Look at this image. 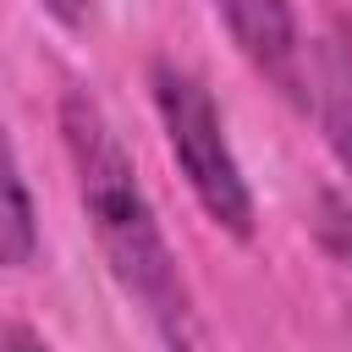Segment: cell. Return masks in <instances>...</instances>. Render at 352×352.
<instances>
[{
	"instance_id": "6da1fadb",
	"label": "cell",
	"mask_w": 352,
	"mask_h": 352,
	"mask_svg": "<svg viewBox=\"0 0 352 352\" xmlns=\"http://www.w3.org/2000/svg\"><path fill=\"white\" fill-rule=\"evenodd\" d=\"M60 148L72 165V187L82 204V220L94 231V248L121 286V297L143 314V324L160 336L165 352H192L198 346V302L182 275V258L160 226V209L110 121V110L88 88H66L55 104Z\"/></svg>"
},
{
	"instance_id": "7a4b0ae2",
	"label": "cell",
	"mask_w": 352,
	"mask_h": 352,
	"mask_svg": "<svg viewBox=\"0 0 352 352\" xmlns=\"http://www.w3.org/2000/svg\"><path fill=\"white\" fill-rule=\"evenodd\" d=\"M148 94H154V116H160V132H165V148L192 192V204L209 214V226H220L226 236L236 242H253L258 231V204H253V182L231 148V132H226V116L209 94V82L160 55L148 66Z\"/></svg>"
},
{
	"instance_id": "3957f363",
	"label": "cell",
	"mask_w": 352,
	"mask_h": 352,
	"mask_svg": "<svg viewBox=\"0 0 352 352\" xmlns=\"http://www.w3.org/2000/svg\"><path fill=\"white\" fill-rule=\"evenodd\" d=\"M226 38L236 44V55L286 99L302 104L308 88V44L297 28V6L292 0H209Z\"/></svg>"
},
{
	"instance_id": "277c9868",
	"label": "cell",
	"mask_w": 352,
	"mask_h": 352,
	"mask_svg": "<svg viewBox=\"0 0 352 352\" xmlns=\"http://www.w3.org/2000/svg\"><path fill=\"white\" fill-rule=\"evenodd\" d=\"M302 110H314L324 148L336 154L341 170H352V28L330 22L308 44V88Z\"/></svg>"
},
{
	"instance_id": "5b68a950",
	"label": "cell",
	"mask_w": 352,
	"mask_h": 352,
	"mask_svg": "<svg viewBox=\"0 0 352 352\" xmlns=\"http://www.w3.org/2000/svg\"><path fill=\"white\" fill-rule=\"evenodd\" d=\"M6 264L11 270H28L38 258V209H33V192H28V176H22V160L11 154L6 165Z\"/></svg>"
},
{
	"instance_id": "8992f818",
	"label": "cell",
	"mask_w": 352,
	"mask_h": 352,
	"mask_svg": "<svg viewBox=\"0 0 352 352\" xmlns=\"http://www.w3.org/2000/svg\"><path fill=\"white\" fill-rule=\"evenodd\" d=\"M0 352H50V341H44L33 324H22V319H6V330H0Z\"/></svg>"
},
{
	"instance_id": "52a82bcc",
	"label": "cell",
	"mask_w": 352,
	"mask_h": 352,
	"mask_svg": "<svg viewBox=\"0 0 352 352\" xmlns=\"http://www.w3.org/2000/svg\"><path fill=\"white\" fill-rule=\"evenodd\" d=\"M38 6H44V16H55L60 28H82L88 11H94V0H38Z\"/></svg>"
}]
</instances>
